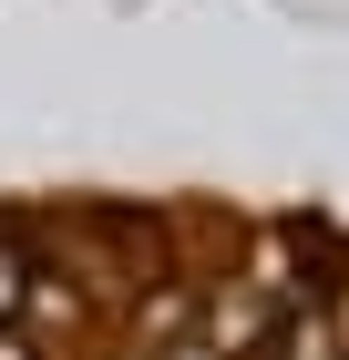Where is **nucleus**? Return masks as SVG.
I'll return each mask as SVG.
<instances>
[{
  "label": "nucleus",
  "mask_w": 349,
  "mask_h": 360,
  "mask_svg": "<svg viewBox=\"0 0 349 360\" xmlns=\"http://www.w3.org/2000/svg\"><path fill=\"white\" fill-rule=\"evenodd\" d=\"M21 278H31V257H21V248H0V319L21 309Z\"/></svg>",
  "instance_id": "obj_1"
},
{
  "label": "nucleus",
  "mask_w": 349,
  "mask_h": 360,
  "mask_svg": "<svg viewBox=\"0 0 349 360\" xmlns=\"http://www.w3.org/2000/svg\"><path fill=\"white\" fill-rule=\"evenodd\" d=\"M0 360H31V330H0Z\"/></svg>",
  "instance_id": "obj_2"
}]
</instances>
